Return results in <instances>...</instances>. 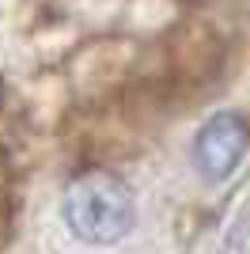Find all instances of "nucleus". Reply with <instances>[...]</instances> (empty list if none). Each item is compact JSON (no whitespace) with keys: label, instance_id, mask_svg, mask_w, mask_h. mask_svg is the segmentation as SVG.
<instances>
[{"label":"nucleus","instance_id":"obj_2","mask_svg":"<svg viewBox=\"0 0 250 254\" xmlns=\"http://www.w3.org/2000/svg\"><path fill=\"white\" fill-rule=\"evenodd\" d=\"M247 152V122L235 110H216L193 137V167L208 182H224Z\"/></svg>","mask_w":250,"mask_h":254},{"label":"nucleus","instance_id":"obj_1","mask_svg":"<svg viewBox=\"0 0 250 254\" xmlns=\"http://www.w3.org/2000/svg\"><path fill=\"white\" fill-rule=\"evenodd\" d=\"M61 212L72 239L87 247H114L136 224V197L129 182L110 171H83L64 186Z\"/></svg>","mask_w":250,"mask_h":254}]
</instances>
